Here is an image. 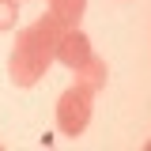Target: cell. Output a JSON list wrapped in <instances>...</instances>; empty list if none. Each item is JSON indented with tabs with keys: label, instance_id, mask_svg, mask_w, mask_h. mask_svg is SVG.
<instances>
[{
	"label": "cell",
	"instance_id": "1",
	"mask_svg": "<svg viewBox=\"0 0 151 151\" xmlns=\"http://www.w3.org/2000/svg\"><path fill=\"white\" fill-rule=\"evenodd\" d=\"M68 27L53 15H42L34 27L19 30L15 34V49L8 57V76L15 87H34L38 79L45 76V68L57 60V42Z\"/></svg>",
	"mask_w": 151,
	"mask_h": 151
},
{
	"label": "cell",
	"instance_id": "2",
	"mask_svg": "<svg viewBox=\"0 0 151 151\" xmlns=\"http://www.w3.org/2000/svg\"><path fill=\"white\" fill-rule=\"evenodd\" d=\"M91 102H94L91 87L72 83L68 91L60 94V102H57V129L64 132V136H79V132L91 125V110H94Z\"/></svg>",
	"mask_w": 151,
	"mask_h": 151
},
{
	"label": "cell",
	"instance_id": "3",
	"mask_svg": "<svg viewBox=\"0 0 151 151\" xmlns=\"http://www.w3.org/2000/svg\"><path fill=\"white\" fill-rule=\"evenodd\" d=\"M94 57V49H91V38L83 34L79 27H68L64 34H60V42H57V60L64 64V68H83L87 60Z\"/></svg>",
	"mask_w": 151,
	"mask_h": 151
},
{
	"label": "cell",
	"instance_id": "4",
	"mask_svg": "<svg viewBox=\"0 0 151 151\" xmlns=\"http://www.w3.org/2000/svg\"><path fill=\"white\" fill-rule=\"evenodd\" d=\"M87 12V0H49V15L64 27H79V15Z\"/></svg>",
	"mask_w": 151,
	"mask_h": 151
},
{
	"label": "cell",
	"instance_id": "5",
	"mask_svg": "<svg viewBox=\"0 0 151 151\" xmlns=\"http://www.w3.org/2000/svg\"><path fill=\"white\" fill-rule=\"evenodd\" d=\"M76 83H83V87H91V91L106 87V60L91 57V60H87L83 68H76Z\"/></svg>",
	"mask_w": 151,
	"mask_h": 151
},
{
	"label": "cell",
	"instance_id": "6",
	"mask_svg": "<svg viewBox=\"0 0 151 151\" xmlns=\"http://www.w3.org/2000/svg\"><path fill=\"white\" fill-rule=\"evenodd\" d=\"M19 15V0H0V30H12Z\"/></svg>",
	"mask_w": 151,
	"mask_h": 151
}]
</instances>
